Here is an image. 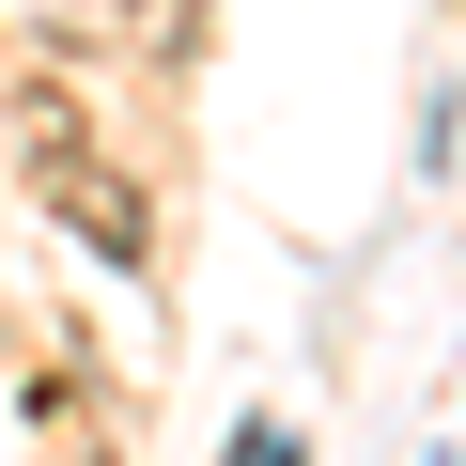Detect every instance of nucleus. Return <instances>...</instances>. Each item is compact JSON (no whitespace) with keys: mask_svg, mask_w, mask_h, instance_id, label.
Masks as SVG:
<instances>
[{"mask_svg":"<svg viewBox=\"0 0 466 466\" xmlns=\"http://www.w3.org/2000/svg\"><path fill=\"white\" fill-rule=\"evenodd\" d=\"M32 202H47V218H78V233H94V265H125V280H140V265H156V218H140V202H125V171H109V156H94V125H78V109H47V125H32Z\"/></svg>","mask_w":466,"mask_h":466,"instance_id":"nucleus-1","label":"nucleus"},{"mask_svg":"<svg viewBox=\"0 0 466 466\" xmlns=\"http://www.w3.org/2000/svg\"><path fill=\"white\" fill-rule=\"evenodd\" d=\"M233 466H311V451H296V420H233Z\"/></svg>","mask_w":466,"mask_h":466,"instance_id":"nucleus-2","label":"nucleus"}]
</instances>
